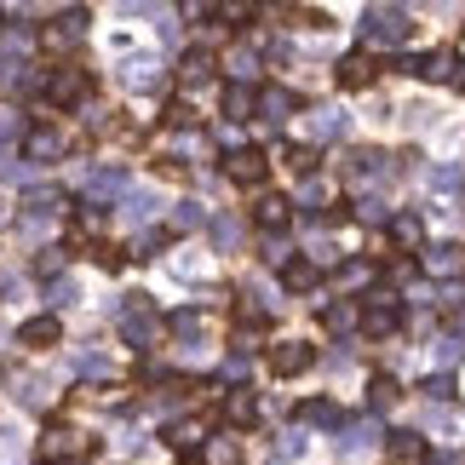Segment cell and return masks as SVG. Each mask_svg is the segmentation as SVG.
Segmentation results:
<instances>
[{"label":"cell","instance_id":"obj_17","mask_svg":"<svg viewBox=\"0 0 465 465\" xmlns=\"http://www.w3.org/2000/svg\"><path fill=\"white\" fill-rule=\"evenodd\" d=\"M391 242H397L402 253H420L425 247V219L420 213H391Z\"/></svg>","mask_w":465,"mask_h":465},{"label":"cell","instance_id":"obj_20","mask_svg":"<svg viewBox=\"0 0 465 465\" xmlns=\"http://www.w3.org/2000/svg\"><path fill=\"white\" fill-rule=\"evenodd\" d=\"M299 425H345V408L333 397H311V402H299Z\"/></svg>","mask_w":465,"mask_h":465},{"label":"cell","instance_id":"obj_33","mask_svg":"<svg viewBox=\"0 0 465 465\" xmlns=\"http://www.w3.org/2000/svg\"><path fill=\"white\" fill-rule=\"evenodd\" d=\"M339 282H345V288H368V282H373V264H339Z\"/></svg>","mask_w":465,"mask_h":465},{"label":"cell","instance_id":"obj_24","mask_svg":"<svg viewBox=\"0 0 465 465\" xmlns=\"http://www.w3.org/2000/svg\"><path fill=\"white\" fill-rule=\"evenodd\" d=\"M397 397H402V385H397V380H391V373H380V380H373V385H368V408H373V414H385V408H391V402H397Z\"/></svg>","mask_w":465,"mask_h":465},{"label":"cell","instance_id":"obj_38","mask_svg":"<svg viewBox=\"0 0 465 465\" xmlns=\"http://www.w3.org/2000/svg\"><path fill=\"white\" fill-rule=\"evenodd\" d=\"M460 58H465V46H460Z\"/></svg>","mask_w":465,"mask_h":465},{"label":"cell","instance_id":"obj_30","mask_svg":"<svg viewBox=\"0 0 465 465\" xmlns=\"http://www.w3.org/2000/svg\"><path fill=\"white\" fill-rule=\"evenodd\" d=\"M202 465H236V442H230V437L207 442V449H202Z\"/></svg>","mask_w":465,"mask_h":465},{"label":"cell","instance_id":"obj_21","mask_svg":"<svg viewBox=\"0 0 465 465\" xmlns=\"http://www.w3.org/2000/svg\"><path fill=\"white\" fill-rule=\"evenodd\" d=\"M316 282H322V271L311 259H288V264H282V288H288V293H311Z\"/></svg>","mask_w":465,"mask_h":465},{"label":"cell","instance_id":"obj_8","mask_svg":"<svg viewBox=\"0 0 465 465\" xmlns=\"http://www.w3.org/2000/svg\"><path fill=\"white\" fill-rule=\"evenodd\" d=\"M420 271H425V276H442V282L460 276V271H465V247H460V242H425V247H420Z\"/></svg>","mask_w":465,"mask_h":465},{"label":"cell","instance_id":"obj_18","mask_svg":"<svg viewBox=\"0 0 465 465\" xmlns=\"http://www.w3.org/2000/svg\"><path fill=\"white\" fill-rule=\"evenodd\" d=\"M207 81H213V52L190 46L184 58H178V86H207Z\"/></svg>","mask_w":465,"mask_h":465},{"label":"cell","instance_id":"obj_12","mask_svg":"<svg viewBox=\"0 0 465 465\" xmlns=\"http://www.w3.org/2000/svg\"><path fill=\"white\" fill-rule=\"evenodd\" d=\"M17 345H24V351H52V345H64V322H58V316H29L24 328H17Z\"/></svg>","mask_w":465,"mask_h":465},{"label":"cell","instance_id":"obj_29","mask_svg":"<svg viewBox=\"0 0 465 465\" xmlns=\"http://www.w3.org/2000/svg\"><path fill=\"white\" fill-rule=\"evenodd\" d=\"M299 202H305L311 213H322V207H333V190L322 184V178H305V190H299Z\"/></svg>","mask_w":465,"mask_h":465},{"label":"cell","instance_id":"obj_28","mask_svg":"<svg viewBox=\"0 0 465 465\" xmlns=\"http://www.w3.org/2000/svg\"><path fill=\"white\" fill-rule=\"evenodd\" d=\"M431 345H437V362H442V368H460V362H465V339H454V333H437Z\"/></svg>","mask_w":465,"mask_h":465},{"label":"cell","instance_id":"obj_7","mask_svg":"<svg viewBox=\"0 0 465 465\" xmlns=\"http://www.w3.org/2000/svg\"><path fill=\"white\" fill-rule=\"evenodd\" d=\"M247 219H253V230H264V236H282V230L293 224V202L276 190H259L253 207H247Z\"/></svg>","mask_w":465,"mask_h":465},{"label":"cell","instance_id":"obj_4","mask_svg":"<svg viewBox=\"0 0 465 465\" xmlns=\"http://www.w3.org/2000/svg\"><path fill=\"white\" fill-rule=\"evenodd\" d=\"M264 173H271V155H264L259 144H236V150L224 155V178H230V184H242V190H259Z\"/></svg>","mask_w":465,"mask_h":465},{"label":"cell","instance_id":"obj_16","mask_svg":"<svg viewBox=\"0 0 465 465\" xmlns=\"http://www.w3.org/2000/svg\"><path fill=\"white\" fill-rule=\"evenodd\" d=\"M259 115L264 121H293L299 115V93H288V86H259Z\"/></svg>","mask_w":465,"mask_h":465},{"label":"cell","instance_id":"obj_26","mask_svg":"<svg viewBox=\"0 0 465 465\" xmlns=\"http://www.w3.org/2000/svg\"><path fill=\"white\" fill-rule=\"evenodd\" d=\"M351 219L373 230V224H391V213H385V202H380V195H362V202L351 207Z\"/></svg>","mask_w":465,"mask_h":465},{"label":"cell","instance_id":"obj_11","mask_svg":"<svg viewBox=\"0 0 465 465\" xmlns=\"http://www.w3.org/2000/svg\"><path fill=\"white\" fill-rule=\"evenodd\" d=\"M333 81L345 86V93H362V86H373V81H380V64H373L368 52H345V58L333 64Z\"/></svg>","mask_w":465,"mask_h":465},{"label":"cell","instance_id":"obj_22","mask_svg":"<svg viewBox=\"0 0 465 465\" xmlns=\"http://www.w3.org/2000/svg\"><path fill=\"white\" fill-rule=\"evenodd\" d=\"M454 69H460V52H431V58H420V75L425 81H454Z\"/></svg>","mask_w":465,"mask_h":465},{"label":"cell","instance_id":"obj_35","mask_svg":"<svg viewBox=\"0 0 465 465\" xmlns=\"http://www.w3.org/2000/svg\"><path fill=\"white\" fill-rule=\"evenodd\" d=\"M93 259L104 264V271H121V259H127V253H121V247H110V242H98V247H93Z\"/></svg>","mask_w":465,"mask_h":465},{"label":"cell","instance_id":"obj_6","mask_svg":"<svg viewBox=\"0 0 465 465\" xmlns=\"http://www.w3.org/2000/svg\"><path fill=\"white\" fill-rule=\"evenodd\" d=\"M264 362H271L276 380H299L305 368H316V345H305V339H276V345L264 351Z\"/></svg>","mask_w":465,"mask_h":465},{"label":"cell","instance_id":"obj_25","mask_svg":"<svg viewBox=\"0 0 465 465\" xmlns=\"http://www.w3.org/2000/svg\"><path fill=\"white\" fill-rule=\"evenodd\" d=\"M356 316H362L356 305H322V328H328V333H351Z\"/></svg>","mask_w":465,"mask_h":465},{"label":"cell","instance_id":"obj_14","mask_svg":"<svg viewBox=\"0 0 465 465\" xmlns=\"http://www.w3.org/2000/svg\"><path fill=\"white\" fill-rule=\"evenodd\" d=\"M385 454L397 460V465H425V460H431V442H425L420 431H391L385 437Z\"/></svg>","mask_w":465,"mask_h":465},{"label":"cell","instance_id":"obj_36","mask_svg":"<svg viewBox=\"0 0 465 465\" xmlns=\"http://www.w3.org/2000/svg\"><path fill=\"white\" fill-rule=\"evenodd\" d=\"M58 264H64V253H58V247H52V253H41V264H35V271H41V276H52V271H58Z\"/></svg>","mask_w":465,"mask_h":465},{"label":"cell","instance_id":"obj_10","mask_svg":"<svg viewBox=\"0 0 465 465\" xmlns=\"http://www.w3.org/2000/svg\"><path fill=\"white\" fill-rule=\"evenodd\" d=\"M86 35V12L75 6V12H64V17H52V24L41 29V52H69Z\"/></svg>","mask_w":465,"mask_h":465},{"label":"cell","instance_id":"obj_37","mask_svg":"<svg viewBox=\"0 0 465 465\" xmlns=\"http://www.w3.org/2000/svg\"><path fill=\"white\" fill-rule=\"evenodd\" d=\"M454 339H465V305L454 311Z\"/></svg>","mask_w":465,"mask_h":465},{"label":"cell","instance_id":"obj_27","mask_svg":"<svg viewBox=\"0 0 465 465\" xmlns=\"http://www.w3.org/2000/svg\"><path fill=\"white\" fill-rule=\"evenodd\" d=\"M339 431H345V449H368V442L380 437V425H373V420H345Z\"/></svg>","mask_w":465,"mask_h":465},{"label":"cell","instance_id":"obj_5","mask_svg":"<svg viewBox=\"0 0 465 465\" xmlns=\"http://www.w3.org/2000/svg\"><path fill=\"white\" fill-rule=\"evenodd\" d=\"M86 449H93V437L69 431V425H52V431L41 437V449H35V460H41V465H75Z\"/></svg>","mask_w":465,"mask_h":465},{"label":"cell","instance_id":"obj_9","mask_svg":"<svg viewBox=\"0 0 465 465\" xmlns=\"http://www.w3.org/2000/svg\"><path fill=\"white\" fill-rule=\"evenodd\" d=\"M219 420H224V425H236V431L259 425V397H253L247 385H230L224 397H219Z\"/></svg>","mask_w":465,"mask_h":465},{"label":"cell","instance_id":"obj_13","mask_svg":"<svg viewBox=\"0 0 465 465\" xmlns=\"http://www.w3.org/2000/svg\"><path fill=\"white\" fill-rule=\"evenodd\" d=\"M385 161L391 155L356 144V150H345V178H351V184H373V178H385Z\"/></svg>","mask_w":465,"mask_h":465},{"label":"cell","instance_id":"obj_3","mask_svg":"<svg viewBox=\"0 0 465 465\" xmlns=\"http://www.w3.org/2000/svg\"><path fill=\"white\" fill-rule=\"evenodd\" d=\"M64 155H69V133L58 121H35L24 133V161H35V167H52V161H64Z\"/></svg>","mask_w":465,"mask_h":465},{"label":"cell","instance_id":"obj_32","mask_svg":"<svg viewBox=\"0 0 465 465\" xmlns=\"http://www.w3.org/2000/svg\"><path fill=\"white\" fill-rule=\"evenodd\" d=\"M29 207H35V213H64V207H69V195H64V190H35V195H29Z\"/></svg>","mask_w":465,"mask_h":465},{"label":"cell","instance_id":"obj_19","mask_svg":"<svg viewBox=\"0 0 465 465\" xmlns=\"http://www.w3.org/2000/svg\"><path fill=\"white\" fill-rule=\"evenodd\" d=\"M202 442H207V420H173V425H167V449L195 454Z\"/></svg>","mask_w":465,"mask_h":465},{"label":"cell","instance_id":"obj_15","mask_svg":"<svg viewBox=\"0 0 465 465\" xmlns=\"http://www.w3.org/2000/svg\"><path fill=\"white\" fill-rule=\"evenodd\" d=\"M219 110H224V121H253L259 115V86H236V81H230L219 93Z\"/></svg>","mask_w":465,"mask_h":465},{"label":"cell","instance_id":"obj_2","mask_svg":"<svg viewBox=\"0 0 465 465\" xmlns=\"http://www.w3.org/2000/svg\"><path fill=\"white\" fill-rule=\"evenodd\" d=\"M362 35L380 41V46H402L408 35H414V12H408V6H373L362 17Z\"/></svg>","mask_w":465,"mask_h":465},{"label":"cell","instance_id":"obj_34","mask_svg":"<svg viewBox=\"0 0 465 465\" xmlns=\"http://www.w3.org/2000/svg\"><path fill=\"white\" fill-rule=\"evenodd\" d=\"M414 276H420V259H397V264L385 271V282H391V288H402V282H414Z\"/></svg>","mask_w":465,"mask_h":465},{"label":"cell","instance_id":"obj_1","mask_svg":"<svg viewBox=\"0 0 465 465\" xmlns=\"http://www.w3.org/2000/svg\"><path fill=\"white\" fill-rule=\"evenodd\" d=\"M41 98L52 104V110H75V104L93 98V69L75 64V58H64V64H52L46 75H41Z\"/></svg>","mask_w":465,"mask_h":465},{"label":"cell","instance_id":"obj_23","mask_svg":"<svg viewBox=\"0 0 465 465\" xmlns=\"http://www.w3.org/2000/svg\"><path fill=\"white\" fill-rule=\"evenodd\" d=\"M339 133H345V115L339 110H311V138L316 144H328V138H339Z\"/></svg>","mask_w":465,"mask_h":465},{"label":"cell","instance_id":"obj_31","mask_svg":"<svg viewBox=\"0 0 465 465\" xmlns=\"http://www.w3.org/2000/svg\"><path fill=\"white\" fill-rule=\"evenodd\" d=\"M420 391H425V397H431V402H449L460 385H454V373H431V380H425Z\"/></svg>","mask_w":465,"mask_h":465}]
</instances>
